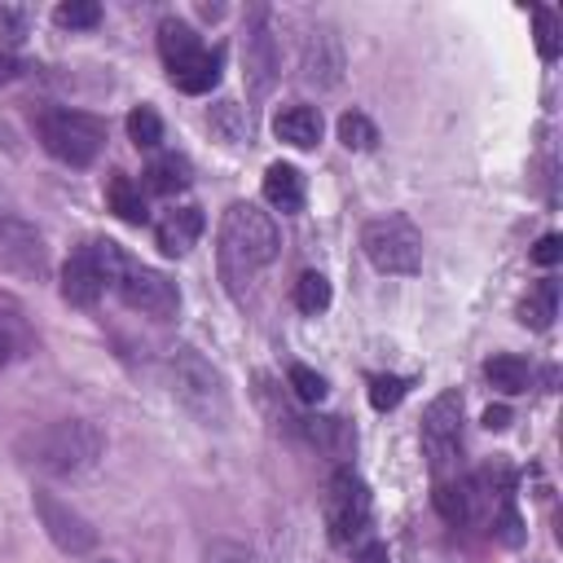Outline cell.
<instances>
[{
	"label": "cell",
	"mask_w": 563,
	"mask_h": 563,
	"mask_svg": "<svg viewBox=\"0 0 563 563\" xmlns=\"http://www.w3.org/2000/svg\"><path fill=\"white\" fill-rule=\"evenodd\" d=\"M106 453V431L88 418H62L31 427L13 440V457L40 475H79Z\"/></svg>",
	"instance_id": "cell-1"
},
{
	"label": "cell",
	"mask_w": 563,
	"mask_h": 563,
	"mask_svg": "<svg viewBox=\"0 0 563 563\" xmlns=\"http://www.w3.org/2000/svg\"><path fill=\"white\" fill-rule=\"evenodd\" d=\"M277 251H282V233H277L273 216L260 211L255 202H229V211L220 216V268H224V277L238 286L255 268L273 264Z\"/></svg>",
	"instance_id": "cell-2"
},
{
	"label": "cell",
	"mask_w": 563,
	"mask_h": 563,
	"mask_svg": "<svg viewBox=\"0 0 563 563\" xmlns=\"http://www.w3.org/2000/svg\"><path fill=\"white\" fill-rule=\"evenodd\" d=\"M167 374H172V391L176 400L202 422V427H229L233 418V405H229V387H224V374L189 343L172 347L167 356Z\"/></svg>",
	"instance_id": "cell-3"
},
{
	"label": "cell",
	"mask_w": 563,
	"mask_h": 563,
	"mask_svg": "<svg viewBox=\"0 0 563 563\" xmlns=\"http://www.w3.org/2000/svg\"><path fill=\"white\" fill-rule=\"evenodd\" d=\"M123 251L110 238H92L84 242L66 264H62V299L75 308H92L106 290H114L119 273H123Z\"/></svg>",
	"instance_id": "cell-4"
},
{
	"label": "cell",
	"mask_w": 563,
	"mask_h": 563,
	"mask_svg": "<svg viewBox=\"0 0 563 563\" xmlns=\"http://www.w3.org/2000/svg\"><path fill=\"white\" fill-rule=\"evenodd\" d=\"M40 145L66 167H88L106 145V123L84 110H48L40 114Z\"/></svg>",
	"instance_id": "cell-5"
},
{
	"label": "cell",
	"mask_w": 563,
	"mask_h": 563,
	"mask_svg": "<svg viewBox=\"0 0 563 563\" xmlns=\"http://www.w3.org/2000/svg\"><path fill=\"white\" fill-rule=\"evenodd\" d=\"M361 251L378 273L409 277L422 268V233L409 216H378L361 229Z\"/></svg>",
	"instance_id": "cell-6"
},
{
	"label": "cell",
	"mask_w": 563,
	"mask_h": 563,
	"mask_svg": "<svg viewBox=\"0 0 563 563\" xmlns=\"http://www.w3.org/2000/svg\"><path fill=\"white\" fill-rule=\"evenodd\" d=\"M422 457L431 466L435 479H457L462 466V396L457 391H440L427 409H422Z\"/></svg>",
	"instance_id": "cell-7"
},
{
	"label": "cell",
	"mask_w": 563,
	"mask_h": 563,
	"mask_svg": "<svg viewBox=\"0 0 563 563\" xmlns=\"http://www.w3.org/2000/svg\"><path fill=\"white\" fill-rule=\"evenodd\" d=\"M369 528V488L352 466H339L325 484V532L334 545H356Z\"/></svg>",
	"instance_id": "cell-8"
},
{
	"label": "cell",
	"mask_w": 563,
	"mask_h": 563,
	"mask_svg": "<svg viewBox=\"0 0 563 563\" xmlns=\"http://www.w3.org/2000/svg\"><path fill=\"white\" fill-rule=\"evenodd\" d=\"M0 260L31 277V282H44L48 277V246H44V233L22 216V207L0 189Z\"/></svg>",
	"instance_id": "cell-9"
},
{
	"label": "cell",
	"mask_w": 563,
	"mask_h": 563,
	"mask_svg": "<svg viewBox=\"0 0 563 563\" xmlns=\"http://www.w3.org/2000/svg\"><path fill=\"white\" fill-rule=\"evenodd\" d=\"M242 75H246V92L251 97H268L277 75H282V48H277V31H273V9H264V4H255L246 13Z\"/></svg>",
	"instance_id": "cell-10"
},
{
	"label": "cell",
	"mask_w": 563,
	"mask_h": 563,
	"mask_svg": "<svg viewBox=\"0 0 563 563\" xmlns=\"http://www.w3.org/2000/svg\"><path fill=\"white\" fill-rule=\"evenodd\" d=\"M114 290H119V299L132 312H145V317H158V321L163 317H176V308H180L176 282L167 273H158V268H145V264H123Z\"/></svg>",
	"instance_id": "cell-11"
},
{
	"label": "cell",
	"mask_w": 563,
	"mask_h": 563,
	"mask_svg": "<svg viewBox=\"0 0 563 563\" xmlns=\"http://www.w3.org/2000/svg\"><path fill=\"white\" fill-rule=\"evenodd\" d=\"M31 506H35V515H40V523H44V532L53 537V545L57 550H66V554H88L92 545H97V528L79 515V510H70L62 497H53V493H35L31 497Z\"/></svg>",
	"instance_id": "cell-12"
},
{
	"label": "cell",
	"mask_w": 563,
	"mask_h": 563,
	"mask_svg": "<svg viewBox=\"0 0 563 563\" xmlns=\"http://www.w3.org/2000/svg\"><path fill=\"white\" fill-rule=\"evenodd\" d=\"M343 66H347V57H343L339 31L325 26V22H317V26L303 35V44H299V70H303V79H308L312 88H334V84L343 79Z\"/></svg>",
	"instance_id": "cell-13"
},
{
	"label": "cell",
	"mask_w": 563,
	"mask_h": 563,
	"mask_svg": "<svg viewBox=\"0 0 563 563\" xmlns=\"http://www.w3.org/2000/svg\"><path fill=\"white\" fill-rule=\"evenodd\" d=\"M202 233V211L198 207H176L154 224V242L163 255H185Z\"/></svg>",
	"instance_id": "cell-14"
},
{
	"label": "cell",
	"mask_w": 563,
	"mask_h": 563,
	"mask_svg": "<svg viewBox=\"0 0 563 563\" xmlns=\"http://www.w3.org/2000/svg\"><path fill=\"white\" fill-rule=\"evenodd\" d=\"M273 132H277V141H286L295 150H312L321 141V114L312 106H286L273 119Z\"/></svg>",
	"instance_id": "cell-15"
},
{
	"label": "cell",
	"mask_w": 563,
	"mask_h": 563,
	"mask_svg": "<svg viewBox=\"0 0 563 563\" xmlns=\"http://www.w3.org/2000/svg\"><path fill=\"white\" fill-rule=\"evenodd\" d=\"M264 202L273 207V211H299L303 207V176H299V167H290V163H273L268 172H264Z\"/></svg>",
	"instance_id": "cell-16"
},
{
	"label": "cell",
	"mask_w": 563,
	"mask_h": 563,
	"mask_svg": "<svg viewBox=\"0 0 563 563\" xmlns=\"http://www.w3.org/2000/svg\"><path fill=\"white\" fill-rule=\"evenodd\" d=\"M220 53L216 48H202V53H194L185 66H176L172 70V84L180 88V92H189V97H202V92H211L216 84H220Z\"/></svg>",
	"instance_id": "cell-17"
},
{
	"label": "cell",
	"mask_w": 563,
	"mask_h": 563,
	"mask_svg": "<svg viewBox=\"0 0 563 563\" xmlns=\"http://www.w3.org/2000/svg\"><path fill=\"white\" fill-rule=\"evenodd\" d=\"M158 53H163L167 70H176V66H185L194 53H202V40H198V31H194L189 22L163 18V22H158Z\"/></svg>",
	"instance_id": "cell-18"
},
{
	"label": "cell",
	"mask_w": 563,
	"mask_h": 563,
	"mask_svg": "<svg viewBox=\"0 0 563 563\" xmlns=\"http://www.w3.org/2000/svg\"><path fill=\"white\" fill-rule=\"evenodd\" d=\"M106 202H110V211H114L119 220H128V224H145V220H150V207H145V198H141V185H136L132 176H123V172H110V180H106Z\"/></svg>",
	"instance_id": "cell-19"
},
{
	"label": "cell",
	"mask_w": 563,
	"mask_h": 563,
	"mask_svg": "<svg viewBox=\"0 0 563 563\" xmlns=\"http://www.w3.org/2000/svg\"><path fill=\"white\" fill-rule=\"evenodd\" d=\"M189 180H194V167L185 154H158L145 167V185L154 194H180V189H189Z\"/></svg>",
	"instance_id": "cell-20"
},
{
	"label": "cell",
	"mask_w": 563,
	"mask_h": 563,
	"mask_svg": "<svg viewBox=\"0 0 563 563\" xmlns=\"http://www.w3.org/2000/svg\"><path fill=\"white\" fill-rule=\"evenodd\" d=\"M484 378H488L497 391L515 396V391H528V378H532V369H528V361H523V356H510V352H501V356H493V361L484 365Z\"/></svg>",
	"instance_id": "cell-21"
},
{
	"label": "cell",
	"mask_w": 563,
	"mask_h": 563,
	"mask_svg": "<svg viewBox=\"0 0 563 563\" xmlns=\"http://www.w3.org/2000/svg\"><path fill=\"white\" fill-rule=\"evenodd\" d=\"M554 308H559V282L554 277H541V286L519 303V321L532 325V330H545L550 317H554Z\"/></svg>",
	"instance_id": "cell-22"
},
{
	"label": "cell",
	"mask_w": 563,
	"mask_h": 563,
	"mask_svg": "<svg viewBox=\"0 0 563 563\" xmlns=\"http://www.w3.org/2000/svg\"><path fill=\"white\" fill-rule=\"evenodd\" d=\"M431 501H435V510H440V519L444 523H466V515H471V501H466V484L462 479H435V493H431Z\"/></svg>",
	"instance_id": "cell-23"
},
{
	"label": "cell",
	"mask_w": 563,
	"mask_h": 563,
	"mask_svg": "<svg viewBox=\"0 0 563 563\" xmlns=\"http://www.w3.org/2000/svg\"><path fill=\"white\" fill-rule=\"evenodd\" d=\"M128 141H132L136 150H154V145L163 141V119H158L150 106L128 110Z\"/></svg>",
	"instance_id": "cell-24"
},
{
	"label": "cell",
	"mask_w": 563,
	"mask_h": 563,
	"mask_svg": "<svg viewBox=\"0 0 563 563\" xmlns=\"http://www.w3.org/2000/svg\"><path fill=\"white\" fill-rule=\"evenodd\" d=\"M295 308L308 312V317L325 312V308H330V282H325L321 273H303V277L295 282Z\"/></svg>",
	"instance_id": "cell-25"
},
{
	"label": "cell",
	"mask_w": 563,
	"mask_h": 563,
	"mask_svg": "<svg viewBox=\"0 0 563 563\" xmlns=\"http://www.w3.org/2000/svg\"><path fill=\"white\" fill-rule=\"evenodd\" d=\"M339 141H343L347 150H374V145H378V128H374L361 110H347V114L339 119Z\"/></svg>",
	"instance_id": "cell-26"
},
{
	"label": "cell",
	"mask_w": 563,
	"mask_h": 563,
	"mask_svg": "<svg viewBox=\"0 0 563 563\" xmlns=\"http://www.w3.org/2000/svg\"><path fill=\"white\" fill-rule=\"evenodd\" d=\"M211 128L229 141V145H238V141H246V119H242V106L238 101H220L216 110H211Z\"/></svg>",
	"instance_id": "cell-27"
},
{
	"label": "cell",
	"mask_w": 563,
	"mask_h": 563,
	"mask_svg": "<svg viewBox=\"0 0 563 563\" xmlns=\"http://www.w3.org/2000/svg\"><path fill=\"white\" fill-rule=\"evenodd\" d=\"M286 383L295 387V396H299L303 405L325 400V378H321L317 369H308V365H290V369H286Z\"/></svg>",
	"instance_id": "cell-28"
},
{
	"label": "cell",
	"mask_w": 563,
	"mask_h": 563,
	"mask_svg": "<svg viewBox=\"0 0 563 563\" xmlns=\"http://www.w3.org/2000/svg\"><path fill=\"white\" fill-rule=\"evenodd\" d=\"M57 26H70V31H84V26H97L101 22V4L92 0H70V4H57Z\"/></svg>",
	"instance_id": "cell-29"
},
{
	"label": "cell",
	"mask_w": 563,
	"mask_h": 563,
	"mask_svg": "<svg viewBox=\"0 0 563 563\" xmlns=\"http://www.w3.org/2000/svg\"><path fill=\"white\" fill-rule=\"evenodd\" d=\"M532 26H537V53H541L545 62H554V57H559V18L537 4V9H532Z\"/></svg>",
	"instance_id": "cell-30"
},
{
	"label": "cell",
	"mask_w": 563,
	"mask_h": 563,
	"mask_svg": "<svg viewBox=\"0 0 563 563\" xmlns=\"http://www.w3.org/2000/svg\"><path fill=\"white\" fill-rule=\"evenodd\" d=\"M405 400V378L396 374H374L369 378V405L374 409H396Z\"/></svg>",
	"instance_id": "cell-31"
},
{
	"label": "cell",
	"mask_w": 563,
	"mask_h": 563,
	"mask_svg": "<svg viewBox=\"0 0 563 563\" xmlns=\"http://www.w3.org/2000/svg\"><path fill=\"white\" fill-rule=\"evenodd\" d=\"M31 31V9L22 4H0V40L4 44H22Z\"/></svg>",
	"instance_id": "cell-32"
},
{
	"label": "cell",
	"mask_w": 563,
	"mask_h": 563,
	"mask_svg": "<svg viewBox=\"0 0 563 563\" xmlns=\"http://www.w3.org/2000/svg\"><path fill=\"white\" fill-rule=\"evenodd\" d=\"M559 255H563V238L559 233H545L537 246H532V260L541 264V268H550V264H559Z\"/></svg>",
	"instance_id": "cell-33"
},
{
	"label": "cell",
	"mask_w": 563,
	"mask_h": 563,
	"mask_svg": "<svg viewBox=\"0 0 563 563\" xmlns=\"http://www.w3.org/2000/svg\"><path fill=\"white\" fill-rule=\"evenodd\" d=\"M22 70H26V66H22V57H13L9 48H0V84H13Z\"/></svg>",
	"instance_id": "cell-34"
},
{
	"label": "cell",
	"mask_w": 563,
	"mask_h": 563,
	"mask_svg": "<svg viewBox=\"0 0 563 563\" xmlns=\"http://www.w3.org/2000/svg\"><path fill=\"white\" fill-rule=\"evenodd\" d=\"M484 427H488V431H506V427H510V409H506V405H488V409H484Z\"/></svg>",
	"instance_id": "cell-35"
},
{
	"label": "cell",
	"mask_w": 563,
	"mask_h": 563,
	"mask_svg": "<svg viewBox=\"0 0 563 563\" xmlns=\"http://www.w3.org/2000/svg\"><path fill=\"white\" fill-rule=\"evenodd\" d=\"M356 563H387V545L383 541H365L356 550Z\"/></svg>",
	"instance_id": "cell-36"
},
{
	"label": "cell",
	"mask_w": 563,
	"mask_h": 563,
	"mask_svg": "<svg viewBox=\"0 0 563 563\" xmlns=\"http://www.w3.org/2000/svg\"><path fill=\"white\" fill-rule=\"evenodd\" d=\"M13 347H18V339H13V330H9L4 321H0V365H4L9 356H13Z\"/></svg>",
	"instance_id": "cell-37"
},
{
	"label": "cell",
	"mask_w": 563,
	"mask_h": 563,
	"mask_svg": "<svg viewBox=\"0 0 563 563\" xmlns=\"http://www.w3.org/2000/svg\"><path fill=\"white\" fill-rule=\"evenodd\" d=\"M0 150H9V154H18V136H13V128L0 119Z\"/></svg>",
	"instance_id": "cell-38"
},
{
	"label": "cell",
	"mask_w": 563,
	"mask_h": 563,
	"mask_svg": "<svg viewBox=\"0 0 563 563\" xmlns=\"http://www.w3.org/2000/svg\"><path fill=\"white\" fill-rule=\"evenodd\" d=\"M106 563H110V559H106Z\"/></svg>",
	"instance_id": "cell-39"
}]
</instances>
